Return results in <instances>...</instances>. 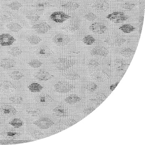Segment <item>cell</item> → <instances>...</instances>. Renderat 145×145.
Here are the masks:
<instances>
[{
    "label": "cell",
    "instance_id": "cell-18",
    "mask_svg": "<svg viewBox=\"0 0 145 145\" xmlns=\"http://www.w3.org/2000/svg\"><path fill=\"white\" fill-rule=\"evenodd\" d=\"M80 101V97L76 95H70L65 99V102L69 104H74Z\"/></svg>",
    "mask_w": 145,
    "mask_h": 145
},
{
    "label": "cell",
    "instance_id": "cell-7",
    "mask_svg": "<svg viewBox=\"0 0 145 145\" xmlns=\"http://www.w3.org/2000/svg\"><path fill=\"white\" fill-rule=\"evenodd\" d=\"M89 29L93 33L98 34L104 33L107 30L106 26L100 22L93 23L89 27Z\"/></svg>",
    "mask_w": 145,
    "mask_h": 145
},
{
    "label": "cell",
    "instance_id": "cell-1",
    "mask_svg": "<svg viewBox=\"0 0 145 145\" xmlns=\"http://www.w3.org/2000/svg\"><path fill=\"white\" fill-rule=\"evenodd\" d=\"M70 18V16L62 11L54 12L50 16V18L56 23H63Z\"/></svg>",
    "mask_w": 145,
    "mask_h": 145
},
{
    "label": "cell",
    "instance_id": "cell-24",
    "mask_svg": "<svg viewBox=\"0 0 145 145\" xmlns=\"http://www.w3.org/2000/svg\"><path fill=\"white\" fill-rule=\"evenodd\" d=\"M9 53L11 56L17 57L21 55V54L22 53V50L20 47L18 46H14L9 51Z\"/></svg>",
    "mask_w": 145,
    "mask_h": 145
},
{
    "label": "cell",
    "instance_id": "cell-20",
    "mask_svg": "<svg viewBox=\"0 0 145 145\" xmlns=\"http://www.w3.org/2000/svg\"><path fill=\"white\" fill-rule=\"evenodd\" d=\"M7 27L10 31L13 33H18L22 29L21 26L17 23H10L7 25Z\"/></svg>",
    "mask_w": 145,
    "mask_h": 145
},
{
    "label": "cell",
    "instance_id": "cell-9",
    "mask_svg": "<svg viewBox=\"0 0 145 145\" xmlns=\"http://www.w3.org/2000/svg\"><path fill=\"white\" fill-rule=\"evenodd\" d=\"M16 65V61L10 58H4L0 61V67L4 69H11L14 68Z\"/></svg>",
    "mask_w": 145,
    "mask_h": 145
},
{
    "label": "cell",
    "instance_id": "cell-22",
    "mask_svg": "<svg viewBox=\"0 0 145 145\" xmlns=\"http://www.w3.org/2000/svg\"><path fill=\"white\" fill-rule=\"evenodd\" d=\"M50 6V3L47 2H40L37 3L35 7L38 11L42 12L48 8Z\"/></svg>",
    "mask_w": 145,
    "mask_h": 145
},
{
    "label": "cell",
    "instance_id": "cell-26",
    "mask_svg": "<svg viewBox=\"0 0 145 145\" xmlns=\"http://www.w3.org/2000/svg\"><path fill=\"white\" fill-rule=\"evenodd\" d=\"M9 124L16 128H18L22 127L23 125V122L20 119L18 118H15L9 122Z\"/></svg>",
    "mask_w": 145,
    "mask_h": 145
},
{
    "label": "cell",
    "instance_id": "cell-37",
    "mask_svg": "<svg viewBox=\"0 0 145 145\" xmlns=\"http://www.w3.org/2000/svg\"><path fill=\"white\" fill-rule=\"evenodd\" d=\"M135 6V4L131 3H126L123 5V8L127 10H131Z\"/></svg>",
    "mask_w": 145,
    "mask_h": 145
},
{
    "label": "cell",
    "instance_id": "cell-31",
    "mask_svg": "<svg viewBox=\"0 0 145 145\" xmlns=\"http://www.w3.org/2000/svg\"><path fill=\"white\" fill-rule=\"evenodd\" d=\"M121 55L126 57H130L134 54L135 51L130 48H124L120 52Z\"/></svg>",
    "mask_w": 145,
    "mask_h": 145
},
{
    "label": "cell",
    "instance_id": "cell-21",
    "mask_svg": "<svg viewBox=\"0 0 145 145\" xmlns=\"http://www.w3.org/2000/svg\"><path fill=\"white\" fill-rule=\"evenodd\" d=\"M27 41L30 44L32 45H37L38 44L42 41V39L38 36L33 35L29 36L27 38Z\"/></svg>",
    "mask_w": 145,
    "mask_h": 145
},
{
    "label": "cell",
    "instance_id": "cell-14",
    "mask_svg": "<svg viewBox=\"0 0 145 145\" xmlns=\"http://www.w3.org/2000/svg\"><path fill=\"white\" fill-rule=\"evenodd\" d=\"M109 8V4L105 1H100L95 5V8L96 10L101 12L106 11Z\"/></svg>",
    "mask_w": 145,
    "mask_h": 145
},
{
    "label": "cell",
    "instance_id": "cell-39",
    "mask_svg": "<svg viewBox=\"0 0 145 145\" xmlns=\"http://www.w3.org/2000/svg\"><path fill=\"white\" fill-rule=\"evenodd\" d=\"M129 17L128 16L124 15L123 16L121 17V18H120L119 19L115 21L114 23H121L124 22V21H126L128 19Z\"/></svg>",
    "mask_w": 145,
    "mask_h": 145
},
{
    "label": "cell",
    "instance_id": "cell-41",
    "mask_svg": "<svg viewBox=\"0 0 145 145\" xmlns=\"http://www.w3.org/2000/svg\"><path fill=\"white\" fill-rule=\"evenodd\" d=\"M125 42V39L123 38H118L116 40V43L117 45H120L123 44Z\"/></svg>",
    "mask_w": 145,
    "mask_h": 145
},
{
    "label": "cell",
    "instance_id": "cell-6",
    "mask_svg": "<svg viewBox=\"0 0 145 145\" xmlns=\"http://www.w3.org/2000/svg\"><path fill=\"white\" fill-rule=\"evenodd\" d=\"M32 27L37 33L40 34L46 33L52 28L51 26L45 22H40L35 24Z\"/></svg>",
    "mask_w": 145,
    "mask_h": 145
},
{
    "label": "cell",
    "instance_id": "cell-16",
    "mask_svg": "<svg viewBox=\"0 0 145 145\" xmlns=\"http://www.w3.org/2000/svg\"><path fill=\"white\" fill-rule=\"evenodd\" d=\"M119 29L125 33L129 34L135 31L136 28L130 24H124L119 27Z\"/></svg>",
    "mask_w": 145,
    "mask_h": 145
},
{
    "label": "cell",
    "instance_id": "cell-40",
    "mask_svg": "<svg viewBox=\"0 0 145 145\" xmlns=\"http://www.w3.org/2000/svg\"><path fill=\"white\" fill-rule=\"evenodd\" d=\"M3 87L6 89H10V88H11L12 87L11 86H12L11 84H10V83H9V82H4V83H3Z\"/></svg>",
    "mask_w": 145,
    "mask_h": 145
},
{
    "label": "cell",
    "instance_id": "cell-42",
    "mask_svg": "<svg viewBox=\"0 0 145 145\" xmlns=\"http://www.w3.org/2000/svg\"><path fill=\"white\" fill-rule=\"evenodd\" d=\"M7 136L10 137H14L16 136L17 133L16 132H8L7 133Z\"/></svg>",
    "mask_w": 145,
    "mask_h": 145
},
{
    "label": "cell",
    "instance_id": "cell-27",
    "mask_svg": "<svg viewBox=\"0 0 145 145\" xmlns=\"http://www.w3.org/2000/svg\"><path fill=\"white\" fill-rule=\"evenodd\" d=\"M9 101L15 104H20L23 102V99L20 95H15L9 98Z\"/></svg>",
    "mask_w": 145,
    "mask_h": 145
},
{
    "label": "cell",
    "instance_id": "cell-5",
    "mask_svg": "<svg viewBox=\"0 0 145 145\" xmlns=\"http://www.w3.org/2000/svg\"><path fill=\"white\" fill-rule=\"evenodd\" d=\"M16 39L8 33H3L0 35V45L2 46H9L14 43Z\"/></svg>",
    "mask_w": 145,
    "mask_h": 145
},
{
    "label": "cell",
    "instance_id": "cell-43",
    "mask_svg": "<svg viewBox=\"0 0 145 145\" xmlns=\"http://www.w3.org/2000/svg\"><path fill=\"white\" fill-rule=\"evenodd\" d=\"M97 63L96 61H91L89 62V66H96L97 65Z\"/></svg>",
    "mask_w": 145,
    "mask_h": 145
},
{
    "label": "cell",
    "instance_id": "cell-28",
    "mask_svg": "<svg viewBox=\"0 0 145 145\" xmlns=\"http://www.w3.org/2000/svg\"><path fill=\"white\" fill-rule=\"evenodd\" d=\"M54 112L56 115L59 117L64 116L66 114V109L62 106H58L54 108Z\"/></svg>",
    "mask_w": 145,
    "mask_h": 145
},
{
    "label": "cell",
    "instance_id": "cell-33",
    "mask_svg": "<svg viewBox=\"0 0 145 145\" xmlns=\"http://www.w3.org/2000/svg\"><path fill=\"white\" fill-rule=\"evenodd\" d=\"M26 17L27 19L34 22L38 21L40 18V16L37 13H34V12H31V13H29L27 15Z\"/></svg>",
    "mask_w": 145,
    "mask_h": 145
},
{
    "label": "cell",
    "instance_id": "cell-12",
    "mask_svg": "<svg viewBox=\"0 0 145 145\" xmlns=\"http://www.w3.org/2000/svg\"><path fill=\"white\" fill-rule=\"evenodd\" d=\"M36 78L40 81H46L49 80L51 78V75L49 72L44 70H40L37 72Z\"/></svg>",
    "mask_w": 145,
    "mask_h": 145
},
{
    "label": "cell",
    "instance_id": "cell-25",
    "mask_svg": "<svg viewBox=\"0 0 145 145\" xmlns=\"http://www.w3.org/2000/svg\"><path fill=\"white\" fill-rule=\"evenodd\" d=\"M38 54L42 57H47L50 55V52L46 46H41L38 51Z\"/></svg>",
    "mask_w": 145,
    "mask_h": 145
},
{
    "label": "cell",
    "instance_id": "cell-17",
    "mask_svg": "<svg viewBox=\"0 0 145 145\" xmlns=\"http://www.w3.org/2000/svg\"><path fill=\"white\" fill-rule=\"evenodd\" d=\"M29 89L32 93H36L40 92L43 89L42 86L37 83H33L28 86Z\"/></svg>",
    "mask_w": 145,
    "mask_h": 145
},
{
    "label": "cell",
    "instance_id": "cell-35",
    "mask_svg": "<svg viewBox=\"0 0 145 145\" xmlns=\"http://www.w3.org/2000/svg\"><path fill=\"white\" fill-rule=\"evenodd\" d=\"M32 137L35 139H40L43 138L44 134L38 131H34L31 133Z\"/></svg>",
    "mask_w": 145,
    "mask_h": 145
},
{
    "label": "cell",
    "instance_id": "cell-38",
    "mask_svg": "<svg viewBox=\"0 0 145 145\" xmlns=\"http://www.w3.org/2000/svg\"><path fill=\"white\" fill-rule=\"evenodd\" d=\"M67 77L69 79L72 80H75L79 78V76L77 73L74 72H69L67 75Z\"/></svg>",
    "mask_w": 145,
    "mask_h": 145
},
{
    "label": "cell",
    "instance_id": "cell-30",
    "mask_svg": "<svg viewBox=\"0 0 145 145\" xmlns=\"http://www.w3.org/2000/svg\"><path fill=\"white\" fill-rule=\"evenodd\" d=\"M95 41V39L94 37H93L92 36L88 35L86 36L83 38V42L85 44L87 45H91L94 43Z\"/></svg>",
    "mask_w": 145,
    "mask_h": 145
},
{
    "label": "cell",
    "instance_id": "cell-29",
    "mask_svg": "<svg viewBox=\"0 0 145 145\" xmlns=\"http://www.w3.org/2000/svg\"><path fill=\"white\" fill-rule=\"evenodd\" d=\"M10 76V78L13 79V80H19L23 78L24 75H23V73L20 71H13L11 72Z\"/></svg>",
    "mask_w": 145,
    "mask_h": 145
},
{
    "label": "cell",
    "instance_id": "cell-23",
    "mask_svg": "<svg viewBox=\"0 0 145 145\" xmlns=\"http://www.w3.org/2000/svg\"><path fill=\"white\" fill-rule=\"evenodd\" d=\"M26 111L28 114L33 117H36L41 113V111L39 109L34 106L28 107Z\"/></svg>",
    "mask_w": 145,
    "mask_h": 145
},
{
    "label": "cell",
    "instance_id": "cell-4",
    "mask_svg": "<svg viewBox=\"0 0 145 145\" xmlns=\"http://www.w3.org/2000/svg\"><path fill=\"white\" fill-rule=\"evenodd\" d=\"M54 65L58 69L64 70L72 67L73 63L72 61L65 59H59L54 62Z\"/></svg>",
    "mask_w": 145,
    "mask_h": 145
},
{
    "label": "cell",
    "instance_id": "cell-34",
    "mask_svg": "<svg viewBox=\"0 0 145 145\" xmlns=\"http://www.w3.org/2000/svg\"><path fill=\"white\" fill-rule=\"evenodd\" d=\"M29 65L32 68L37 69L41 67L42 65V63L37 59H33L30 61L28 63Z\"/></svg>",
    "mask_w": 145,
    "mask_h": 145
},
{
    "label": "cell",
    "instance_id": "cell-2",
    "mask_svg": "<svg viewBox=\"0 0 145 145\" xmlns=\"http://www.w3.org/2000/svg\"><path fill=\"white\" fill-rule=\"evenodd\" d=\"M35 125L42 129H47L50 128L54 124V122L46 117H42L34 122Z\"/></svg>",
    "mask_w": 145,
    "mask_h": 145
},
{
    "label": "cell",
    "instance_id": "cell-32",
    "mask_svg": "<svg viewBox=\"0 0 145 145\" xmlns=\"http://www.w3.org/2000/svg\"><path fill=\"white\" fill-rule=\"evenodd\" d=\"M8 7L13 10H18L22 7L21 3L18 1H14L8 4Z\"/></svg>",
    "mask_w": 145,
    "mask_h": 145
},
{
    "label": "cell",
    "instance_id": "cell-8",
    "mask_svg": "<svg viewBox=\"0 0 145 145\" xmlns=\"http://www.w3.org/2000/svg\"><path fill=\"white\" fill-rule=\"evenodd\" d=\"M70 39L68 36L63 34L56 35L53 38V41L58 45H64L69 42Z\"/></svg>",
    "mask_w": 145,
    "mask_h": 145
},
{
    "label": "cell",
    "instance_id": "cell-44",
    "mask_svg": "<svg viewBox=\"0 0 145 145\" xmlns=\"http://www.w3.org/2000/svg\"><path fill=\"white\" fill-rule=\"evenodd\" d=\"M114 1H123V0H114Z\"/></svg>",
    "mask_w": 145,
    "mask_h": 145
},
{
    "label": "cell",
    "instance_id": "cell-36",
    "mask_svg": "<svg viewBox=\"0 0 145 145\" xmlns=\"http://www.w3.org/2000/svg\"><path fill=\"white\" fill-rule=\"evenodd\" d=\"M85 18L86 20L89 21H93L96 19V16L94 13L89 12L85 16Z\"/></svg>",
    "mask_w": 145,
    "mask_h": 145
},
{
    "label": "cell",
    "instance_id": "cell-15",
    "mask_svg": "<svg viewBox=\"0 0 145 145\" xmlns=\"http://www.w3.org/2000/svg\"><path fill=\"white\" fill-rule=\"evenodd\" d=\"M125 15L124 13L122 12H114L111 14H109L106 16V18L107 19L114 22L123 16Z\"/></svg>",
    "mask_w": 145,
    "mask_h": 145
},
{
    "label": "cell",
    "instance_id": "cell-10",
    "mask_svg": "<svg viewBox=\"0 0 145 145\" xmlns=\"http://www.w3.org/2000/svg\"><path fill=\"white\" fill-rule=\"evenodd\" d=\"M0 112L2 114L6 116H11L17 113V110L13 106L10 105H3L0 108Z\"/></svg>",
    "mask_w": 145,
    "mask_h": 145
},
{
    "label": "cell",
    "instance_id": "cell-11",
    "mask_svg": "<svg viewBox=\"0 0 145 145\" xmlns=\"http://www.w3.org/2000/svg\"><path fill=\"white\" fill-rule=\"evenodd\" d=\"M91 54L95 56H105L108 54V51L103 46H96L91 50Z\"/></svg>",
    "mask_w": 145,
    "mask_h": 145
},
{
    "label": "cell",
    "instance_id": "cell-13",
    "mask_svg": "<svg viewBox=\"0 0 145 145\" xmlns=\"http://www.w3.org/2000/svg\"><path fill=\"white\" fill-rule=\"evenodd\" d=\"M37 100L38 103L43 105H47L50 104L53 101L51 96L45 94L38 96Z\"/></svg>",
    "mask_w": 145,
    "mask_h": 145
},
{
    "label": "cell",
    "instance_id": "cell-19",
    "mask_svg": "<svg viewBox=\"0 0 145 145\" xmlns=\"http://www.w3.org/2000/svg\"><path fill=\"white\" fill-rule=\"evenodd\" d=\"M62 7L64 8L69 10H76L79 7L80 5L78 3L74 2H69L67 3L63 4L61 6Z\"/></svg>",
    "mask_w": 145,
    "mask_h": 145
},
{
    "label": "cell",
    "instance_id": "cell-3",
    "mask_svg": "<svg viewBox=\"0 0 145 145\" xmlns=\"http://www.w3.org/2000/svg\"><path fill=\"white\" fill-rule=\"evenodd\" d=\"M73 88V86L65 82H59L54 85V88L56 92L61 93L69 92Z\"/></svg>",
    "mask_w": 145,
    "mask_h": 145
}]
</instances>
